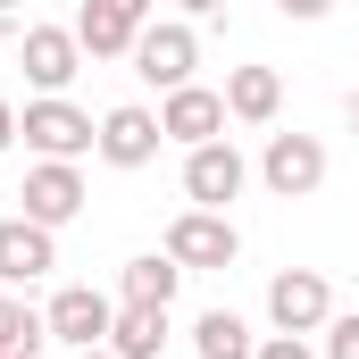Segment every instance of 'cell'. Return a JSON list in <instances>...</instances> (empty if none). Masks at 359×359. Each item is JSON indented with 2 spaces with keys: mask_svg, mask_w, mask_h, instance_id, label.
Masks as SVG:
<instances>
[{
  "mask_svg": "<svg viewBox=\"0 0 359 359\" xmlns=\"http://www.w3.org/2000/svg\"><path fill=\"white\" fill-rule=\"evenodd\" d=\"M17 134H25V151H42V168H76L84 151H100V126L76 100H25L17 109Z\"/></svg>",
  "mask_w": 359,
  "mask_h": 359,
  "instance_id": "1",
  "label": "cell"
},
{
  "mask_svg": "<svg viewBox=\"0 0 359 359\" xmlns=\"http://www.w3.org/2000/svg\"><path fill=\"white\" fill-rule=\"evenodd\" d=\"M268 318H276V334H292V343L326 334V326H334V284L318 268H284L268 284Z\"/></svg>",
  "mask_w": 359,
  "mask_h": 359,
  "instance_id": "2",
  "label": "cell"
},
{
  "mask_svg": "<svg viewBox=\"0 0 359 359\" xmlns=\"http://www.w3.org/2000/svg\"><path fill=\"white\" fill-rule=\"evenodd\" d=\"M42 326H50V343H67V351H109V326H117V301L109 292H92V284H59L50 292V309H42Z\"/></svg>",
  "mask_w": 359,
  "mask_h": 359,
  "instance_id": "3",
  "label": "cell"
},
{
  "mask_svg": "<svg viewBox=\"0 0 359 359\" xmlns=\"http://www.w3.org/2000/svg\"><path fill=\"white\" fill-rule=\"evenodd\" d=\"M192 67H201V34H192L184 17H151L142 42H134V76L159 84V92H184V84H192Z\"/></svg>",
  "mask_w": 359,
  "mask_h": 359,
  "instance_id": "4",
  "label": "cell"
},
{
  "mask_svg": "<svg viewBox=\"0 0 359 359\" xmlns=\"http://www.w3.org/2000/svg\"><path fill=\"white\" fill-rule=\"evenodd\" d=\"M259 184H268L276 201H309V192L326 184V142H318V134H268Z\"/></svg>",
  "mask_w": 359,
  "mask_h": 359,
  "instance_id": "5",
  "label": "cell"
},
{
  "mask_svg": "<svg viewBox=\"0 0 359 359\" xmlns=\"http://www.w3.org/2000/svg\"><path fill=\"white\" fill-rule=\"evenodd\" d=\"M76 76H84L76 25H25V84H34V100H67Z\"/></svg>",
  "mask_w": 359,
  "mask_h": 359,
  "instance_id": "6",
  "label": "cell"
},
{
  "mask_svg": "<svg viewBox=\"0 0 359 359\" xmlns=\"http://www.w3.org/2000/svg\"><path fill=\"white\" fill-rule=\"evenodd\" d=\"M243 184H251V159H243L234 142H209V151H184V201H192V209L226 217V201H243Z\"/></svg>",
  "mask_w": 359,
  "mask_h": 359,
  "instance_id": "7",
  "label": "cell"
},
{
  "mask_svg": "<svg viewBox=\"0 0 359 359\" xmlns=\"http://www.w3.org/2000/svg\"><path fill=\"white\" fill-rule=\"evenodd\" d=\"M142 25H151L142 0H84V8H76V42H84V59H134Z\"/></svg>",
  "mask_w": 359,
  "mask_h": 359,
  "instance_id": "8",
  "label": "cell"
},
{
  "mask_svg": "<svg viewBox=\"0 0 359 359\" xmlns=\"http://www.w3.org/2000/svg\"><path fill=\"white\" fill-rule=\"evenodd\" d=\"M168 259H176L184 276H192V268H234V259H243V234H234V217L184 209L176 226H168Z\"/></svg>",
  "mask_w": 359,
  "mask_h": 359,
  "instance_id": "9",
  "label": "cell"
},
{
  "mask_svg": "<svg viewBox=\"0 0 359 359\" xmlns=\"http://www.w3.org/2000/svg\"><path fill=\"white\" fill-rule=\"evenodd\" d=\"M159 134H168V142H184V151L226 142V92H209V84L168 92V100H159Z\"/></svg>",
  "mask_w": 359,
  "mask_h": 359,
  "instance_id": "10",
  "label": "cell"
},
{
  "mask_svg": "<svg viewBox=\"0 0 359 359\" xmlns=\"http://www.w3.org/2000/svg\"><path fill=\"white\" fill-rule=\"evenodd\" d=\"M25 209V226H42V234H59L67 217H84V176L76 168H25V192H17Z\"/></svg>",
  "mask_w": 359,
  "mask_h": 359,
  "instance_id": "11",
  "label": "cell"
},
{
  "mask_svg": "<svg viewBox=\"0 0 359 359\" xmlns=\"http://www.w3.org/2000/svg\"><path fill=\"white\" fill-rule=\"evenodd\" d=\"M159 142H168V134H159V109H142V100H126V109L100 117V159H109V168H151Z\"/></svg>",
  "mask_w": 359,
  "mask_h": 359,
  "instance_id": "12",
  "label": "cell"
},
{
  "mask_svg": "<svg viewBox=\"0 0 359 359\" xmlns=\"http://www.w3.org/2000/svg\"><path fill=\"white\" fill-rule=\"evenodd\" d=\"M50 268H59V243L42 226H25V217H0V284L25 292V284H42Z\"/></svg>",
  "mask_w": 359,
  "mask_h": 359,
  "instance_id": "13",
  "label": "cell"
},
{
  "mask_svg": "<svg viewBox=\"0 0 359 359\" xmlns=\"http://www.w3.org/2000/svg\"><path fill=\"white\" fill-rule=\"evenodd\" d=\"M276 109H284L276 67H226V117L234 126H276Z\"/></svg>",
  "mask_w": 359,
  "mask_h": 359,
  "instance_id": "14",
  "label": "cell"
},
{
  "mask_svg": "<svg viewBox=\"0 0 359 359\" xmlns=\"http://www.w3.org/2000/svg\"><path fill=\"white\" fill-rule=\"evenodd\" d=\"M176 284H184V268L168 259V251H142V259H126V268H117L126 309H168V301H176Z\"/></svg>",
  "mask_w": 359,
  "mask_h": 359,
  "instance_id": "15",
  "label": "cell"
},
{
  "mask_svg": "<svg viewBox=\"0 0 359 359\" xmlns=\"http://www.w3.org/2000/svg\"><path fill=\"white\" fill-rule=\"evenodd\" d=\"M159 351H168V309H126V301H117L109 359H159Z\"/></svg>",
  "mask_w": 359,
  "mask_h": 359,
  "instance_id": "16",
  "label": "cell"
},
{
  "mask_svg": "<svg viewBox=\"0 0 359 359\" xmlns=\"http://www.w3.org/2000/svg\"><path fill=\"white\" fill-rule=\"evenodd\" d=\"M42 343H50L42 309L25 292H0V359H42Z\"/></svg>",
  "mask_w": 359,
  "mask_h": 359,
  "instance_id": "17",
  "label": "cell"
},
{
  "mask_svg": "<svg viewBox=\"0 0 359 359\" xmlns=\"http://www.w3.org/2000/svg\"><path fill=\"white\" fill-rule=\"evenodd\" d=\"M192 351L201 359H259V343H251V326L234 309H201L192 318Z\"/></svg>",
  "mask_w": 359,
  "mask_h": 359,
  "instance_id": "18",
  "label": "cell"
},
{
  "mask_svg": "<svg viewBox=\"0 0 359 359\" xmlns=\"http://www.w3.org/2000/svg\"><path fill=\"white\" fill-rule=\"evenodd\" d=\"M326 359H359V309H334V326H326Z\"/></svg>",
  "mask_w": 359,
  "mask_h": 359,
  "instance_id": "19",
  "label": "cell"
},
{
  "mask_svg": "<svg viewBox=\"0 0 359 359\" xmlns=\"http://www.w3.org/2000/svg\"><path fill=\"white\" fill-rule=\"evenodd\" d=\"M259 359H318V351H309V343H292V334H268V343H259Z\"/></svg>",
  "mask_w": 359,
  "mask_h": 359,
  "instance_id": "20",
  "label": "cell"
},
{
  "mask_svg": "<svg viewBox=\"0 0 359 359\" xmlns=\"http://www.w3.org/2000/svg\"><path fill=\"white\" fill-rule=\"evenodd\" d=\"M8 142H17V109L0 100V151H8Z\"/></svg>",
  "mask_w": 359,
  "mask_h": 359,
  "instance_id": "21",
  "label": "cell"
},
{
  "mask_svg": "<svg viewBox=\"0 0 359 359\" xmlns=\"http://www.w3.org/2000/svg\"><path fill=\"white\" fill-rule=\"evenodd\" d=\"M351 134H359V92H351Z\"/></svg>",
  "mask_w": 359,
  "mask_h": 359,
  "instance_id": "22",
  "label": "cell"
},
{
  "mask_svg": "<svg viewBox=\"0 0 359 359\" xmlns=\"http://www.w3.org/2000/svg\"><path fill=\"white\" fill-rule=\"evenodd\" d=\"M84 359H109V351H84Z\"/></svg>",
  "mask_w": 359,
  "mask_h": 359,
  "instance_id": "23",
  "label": "cell"
}]
</instances>
